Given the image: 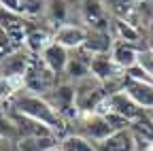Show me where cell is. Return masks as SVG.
Instances as JSON below:
<instances>
[{
	"label": "cell",
	"mask_w": 153,
	"mask_h": 151,
	"mask_svg": "<svg viewBox=\"0 0 153 151\" xmlns=\"http://www.w3.org/2000/svg\"><path fill=\"white\" fill-rule=\"evenodd\" d=\"M96 147H98V151H138L136 136H134L132 128L113 132V134L106 136L104 141L96 143Z\"/></svg>",
	"instance_id": "10"
},
{
	"label": "cell",
	"mask_w": 153,
	"mask_h": 151,
	"mask_svg": "<svg viewBox=\"0 0 153 151\" xmlns=\"http://www.w3.org/2000/svg\"><path fill=\"white\" fill-rule=\"evenodd\" d=\"M34 60V55L28 49H17L15 53L7 55L4 60H0V77H7V79H17V81H24L26 72L30 68Z\"/></svg>",
	"instance_id": "6"
},
{
	"label": "cell",
	"mask_w": 153,
	"mask_h": 151,
	"mask_svg": "<svg viewBox=\"0 0 153 151\" xmlns=\"http://www.w3.org/2000/svg\"><path fill=\"white\" fill-rule=\"evenodd\" d=\"M74 96H76V111L83 115H89V113H98V109L108 96V91L104 83H100L96 77L89 74L87 79L74 83Z\"/></svg>",
	"instance_id": "2"
},
{
	"label": "cell",
	"mask_w": 153,
	"mask_h": 151,
	"mask_svg": "<svg viewBox=\"0 0 153 151\" xmlns=\"http://www.w3.org/2000/svg\"><path fill=\"white\" fill-rule=\"evenodd\" d=\"M13 111L45 123L55 132V136L64 130V117L53 109V104L45 96H38L32 91H17L13 96Z\"/></svg>",
	"instance_id": "1"
},
{
	"label": "cell",
	"mask_w": 153,
	"mask_h": 151,
	"mask_svg": "<svg viewBox=\"0 0 153 151\" xmlns=\"http://www.w3.org/2000/svg\"><path fill=\"white\" fill-rule=\"evenodd\" d=\"M47 15H49V19L60 28L64 26V19H66V15H68V9H66V2L64 0H49L47 2Z\"/></svg>",
	"instance_id": "17"
},
{
	"label": "cell",
	"mask_w": 153,
	"mask_h": 151,
	"mask_svg": "<svg viewBox=\"0 0 153 151\" xmlns=\"http://www.w3.org/2000/svg\"><path fill=\"white\" fill-rule=\"evenodd\" d=\"M55 145H57L55 136H26L15 141L17 151H49Z\"/></svg>",
	"instance_id": "15"
},
{
	"label": "cell",
	"mask_w": 153,
	"mask_h": 151,
	"mask_svg": "<svg viewBox=\"0 0 153 151\" xmlns=\"http://www.w3.org/2000/svg\"><path fill=\"white\" fill-rule=\"evenodd\" d=\"M138 55H140V51L132 43H126V41L113 43V47H111V58L115 60V64H117L121 70H130L132 66H136L138 64Z\"/></svg>",
	"instance_id": "12"
},
{
	"label": "cell",
	"mask_w": 153,
	"mask_h": 151,
	"mask_svg": "<svg viewBox=\"0 0 153 151\" xmlns=\"http://www.w3.org/2000/svg\"><path fill=\"white\" fill-rule=\"evenodd\" d=\"M53 41L60 43L62 47H66L68 51L70 49H81L87 41V30L81 28V26H74V24H64L60 28H55L53 32Z\"/></svg>",
	"instance_id": "9"
},
{
	"label": "cell",
	"mask_w": 153,
	"mask_h": 151,
	"mask_svg": "<svg viewBox=\"0 0 153 151\" xmlns=\"http://www.w3.org/2000/svg\"><path fill=\"white\" fill-rule=\"evenodd\" d=\"M98 113H113V115H117V117H121V119H126L130 123L138 121V119H143L147 115V111L140 109L123 89L108 94L106 100L102 102V106L98 109Z\"/></svg>",
	"instance_id": "3"
},
{
	"label": "cell",
	"mask_w": 153,
	"mask_h": 151,
	"mask_svg": "<svg viewBox=\"0 0 153 151\" xmlns=\"http://www.w3.org/2000/svg\"><path fill=\"white\" fill-rule=\"evenodd\" d=\"M17 49H22V47H19V41L15 39V36L4 26H0V60H4L7 55L15 53Z\"/></svg>",
	"instance_id": "18"
},
{
	"label": "cell",
	"mask_w": 153,
	"mask_h": 151,
	"mask_svg": "<svg viewBox=\"0 0 153 151\" xmlns=\"http://www.w3.org/2000/svg\"><path fill=\"white\" fill-rule=\"evenodd\" d=\"M113 26H115V30H117L119 41H126V43L138 41V30L134 28V24H130L128 19H115Z\"/></svg>",
	"instance_id": "19"
},
{
	"label": "cell",
	"mask_w": 153,
	"mask_h": 151,
	"mask_svg": "<svg viewBox=\"0 0 153 151\" xmlns=\"http://www.w3.org/2000/svg\"><path fill=\"white\" fill-rule=\"evenodd\" d=\"M0 9H4L13 15L24 13V0H0Z\"/></svg>",
	"instance_id": "23"
},
{
	"label": "cell",
	"mask_w": 153,
	"mask_h": 151,
	"mask_svg": "<svg viewBox=\"0 0 153 151\" xmlns=\"http://www.w3.org/2000/svg\"><path fill=\"white\" fill-rule=\"evenodd\" d=\"M22 85H24V81L0 77V100H13V96L19 91V87H22Z\"/></svg>",
	"instance_id": "20"
},
{
	"label": "cell",
	"mask_w": 153,
	"mask_h": 151,
	"mask_svg": "<svg viewBox=\"0 0 153 151\" xmlns=\"http://www.w3.org/2000/svg\"><path fill=\"white\" fill-rule=\"evenodd\" d=\"M53 43V36L45 30H30L24 39V47L32 53V55H41L49 45Z\"/></svg>",
	"instance_id": "13"
},
{
	"label": "cell",
	"mask_w": 153,
	"mask_h": 151,
	"mask_svg": "<svg viewBox=\"0 0 153 151\" xmlns=\"http://www.w3.org/2000/svg\"><path fill=\"white\" fill-rule=\"evenodd\" d=\"M55 79H57V74L51 72L45 62L41 58H36L34 55V60L26 72V77H24V85L28 87V91L32 94H38V96H47V94L55 87Z\"/></svg>",
	"instance_id": "4"
},
{
	"label": "cell",
	"mask_w": 153,
	"mask_h": 151,
	"mask_svg": "<svg viewBox=\"0 0 153 151\" xmlns=\"http://www.w3.org/2000/svg\"><path fill=\"white\" fill-rule=\"evenodd\" d=\"M138 66H143V70L149 74V79L153 81V49H145L138 55Z\"/></svg>",
	"instance_id": "21"
},
{
	"label": "cell",
	"mask_w": 153,
	"mask_h": 151,
	"mask_svg": "<svg viewBox=\"0 0 153 151\" xmlns=\"http://www.w3.org/2000/svg\"><path fill=\"white\" fill-rule=\"evenodd\" d=\"M43 62H45V66L51 70V72H55V74H62V72H66V66H68V62H70V51L66 49V47H62L60 43H51L41 55H38Z\"/></svg>",
	"instance_id": "11"
},
{
	"label": "cell",
	"mask_w": 153,
	"mask_h": 151,
	"mask_svg": "<svg viewBox=\"0 0 153 151\" xmlns=\"http://www.w3.org/2000/svg\"><path fill=\"white\" fill-rule=\"evenodd\" d=\"M149 117H151V121H153V111H149Z\"/></svg>",
	"instance_id": "25"
},
{
	"label": "cell",
	"mask_w": 153,
	"mask_h": 151,
	"mask_svg": "<svg viewBox=\"0 0 153 151\" xmlns=\"http://www.w3.org/2000/svg\"><path fill=\"white\" fill-rule=\"evenodd\" d=\"M123 91L147 113L153 111V81H138V79H130L126 74Z\"/></svg>",
	"instance_id": "8"
},
{
	"label": "cell",
	"mask_w": 153,
	"mask_h": 151,
	"mask_svg": "<svg viewBox=\"0 0 153 151\" xmlns=\"http://www.w3.org/2000/svg\"><path fill=\"white\" fill-rule=\"evenodd\" d=\"M113 132H117L115 123L111 121V117L102 115V113H89V115L81 117V132L79 134L94 141V143H100L106 136H111Z\"/></svg>",
	"instance_id": "5"
},
{
	"label": "cell",
	"mask_w": 153,
	"mask_h": 151,
	"mask_svg": "<svg viewBox=\"0 0 153 151\" xmlns=\"http://www.w3.org/2000/svg\"><path fill=\"white\" fill-rule=\"evenodd\" d=\"M60 149L62 151H98L94 141L81 136V134H66L60 138Z\"/></svg>",
	"instance_id": "16"
},
{
	"label": "cell",
	"mask_w": 153,
	"mask_h": 151,
	"mask_svg": "<svg viewBox=\"0 0 153 151\" xmlns=\"http://www.w3.org/2000/svg\"><path fill=\"white\" fill-rule=\"evenodd\" d=\"M89 62H91V55H76V58H70V62H68V66H66V77L70 79V81H74V83H79V81H83V79H87L89 74H91V70H89Z\"/></svg>",
	"instance_id": "14"
},
{
	"label": "cell",
	"mask_w": 153,
	"mask_h": 151,
	"mask_svg": "<svg viewBox=\"0 0 153 151\" xmlns=\"http://www.w3.org/2000/svg\"><path fill=\"white\" fill-rule=\"evenodd\" d=\"M45 9H47L45 0H24V13L26 15H38Z\"/></svg>",
	"instance_id": "22"
},
{
	"label": "cell",
	"mask_w": 153,
	"mask_h": 151,
	"mask_svg": "<svg viewBox=\"0 0 153 151\" xmlns=\"http://www.w3.org/2000/svg\"><path fill=\"white\" fill-rule=\"evenodd\" d=\"M51 104H53V109L60 113V115L66 119V117H70V115H76V96H74V85H70V83H62V85H55L47 96H45Z\"/></svg>",
	"instance_id": "7"
},
{
	"label": "cell",
	"mask_w": 153,
	"mask_h": 151,
	"mask_svg": "<svg viewBox=\"0 0 153 151\" xmlns=\"http://www.w3.org/2000/svg\"><path fill=\"white\" fill-rule=\"evenodd\" d=\"M4 117H7V115H4V113H2V109H0V126H2V121H4Z\"/></svg>",
	"instance_id": "24"
}]
</instances>
